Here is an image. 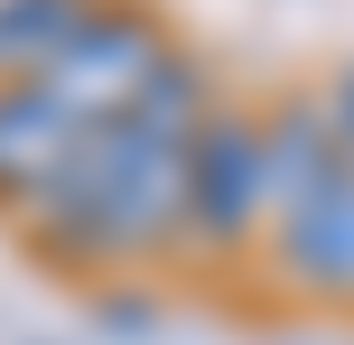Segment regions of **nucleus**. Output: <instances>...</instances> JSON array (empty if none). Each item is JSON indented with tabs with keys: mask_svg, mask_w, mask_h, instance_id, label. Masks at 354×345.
I'll return each mask as SVG.
<instances>
[{
	"mask_svg": "<svg viewBox=\"0 0 354 345\" xmlns=\"http://www.w3.org/2000/svg\"><path fill=\"white\" fill-rule=\"evenodd\" d=\"M270 224V187H261V122L233 103H205V122L187 131V215H177V243L205 261L252 252Z\"/></svg>",
	"mask_w": 354,
	"mask_h": 345,
	"instance_id": "nucleus-3",
	"label": "nucleus"
},
{
	"mask_svg": "<svg viewBox=\"0 0 354 345\" xmlns=\"http://www.w3.org/2000/svg\"><path fill=\"white\" fill-rule=\"evenodd\" d=\"M75 131L84 122H66V112L47 103V84H0V215H28L37 196H47V178L66 168V149H75Z\"/></svg>",
	"mask_w": 354,
	"mask_h": 345,
	"instance_id": "nucleus-5",
	"label": "nucleus"
},
{
	"mask_svg": "<svg viewBox=\"0 0 354 345\" xmlns=\"http://www.w3.org/2000/svg\"><path fill=\"white\" fill-rule=\"evenodd\" d=\"M252 122H261V187H270V215H280V205H299L326 168H345L317 93H280V103L252 112Z\"/></svg>",
	"mask_w": 354,
	"mask_h": 345,
	"instance_id": "nucleus-6",
	"label": "nucleus"
},
{
	"mask_svg": "<svg viewBox=\"0 0 354 345\" xmlns=\"http://www.w3.org/2000/svg\"><path fill=\"white\" fill-rule=\"evenodd\" d=\"M261 252H270V280L289 299L354 308V168H326L299 205H280L261 224Z\"/></svg>",
	"mask_w": 354,
	"mask_h": 345,
	"instance_id": "nucleus-4",
	"label": "nucleus"
},
{
	"mask_svg": "<svg viewBox=\"0 0 354 345\" xmlns=\"http://www.w3.org/2000/svg\"><path fill=\"white\" fill-rule=\"evenodd\" d=\"M326 131H336V159L354 168V66L336 75V93H326Z\"/></svg>",
	"mask_w": 354,
	"mask_h": 345,
	"instance_id": "nucleus-8",
	"label": "nucleus"
},
{
	"mask_svg": "<svg viewBox=\"0 0 354 345\" xmlns=\"http://www.w3.org/2000/svg\"><path fill=\"white\" fill-rule=\"evenodd\" d=\"M84 10H93V0H0V84L37 75V66L75 37V19H84Z\"/></svg>",
	"mask_w": 354,
	"mask_h": 345,
	"instance_id": "nucleus-7",
	"label": "nucleus"
},
{
	"mask_svg": "<svg viewBox=\"0 0 354 345\" xmlns=\"http://www.w3.org/2000/svg\"><path fill=\"white\" fill-rule=\"evenodd\" d=\"M205 75L196 56L149 84L140 112L122 122H84L66 149V168L47 178V196L28 205V252L47 271L103 280V271H140V261L177 252V215H187V131L205 122Z\"/></svg>",
	"mask_w": 354,
	"mask_h": 345,
	"instance_id": "nucleus-1",
	"label": "nucleus"
},
{
	"mask_svg": "<svg viewBox=\"0 0 354 345\" xmlns=\"http://www.w3.org/2000/svg\"><path fill=\"white\" fill-rule=\"evenodd\" d=\"M177 56L187 47H177V28L159 10H140V0H93V10L75 19V37L28 84H47V103L66 112V122H122V112L149 103V84H159Z\"/></svg>",
	"mask_w": 354,
	"mask_h": 345,
	"instance_id": "nucleus-2",
	"label": "nucleus"
}]
</instances>
